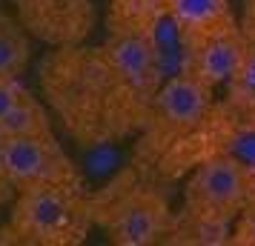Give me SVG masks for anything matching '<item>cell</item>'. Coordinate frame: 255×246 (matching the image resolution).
<instances>
[{
  "instance_id": "cell-1",
  "label": "cell",
  "mask_w": 255,
  "mask_h": 246,
  "mask_svg": "<svg viewBox=\"0 0 255 246\" xmlns=\"http://www.w3.org/2000/svg\"><path fill=\"white\" fill-rule=\"evenodd\" d=\"M37 83L46 106L81 146H106L143 132L155 100L129 81L104 43L52 46L37 66Z\"/></svg>"
},
{
  "instance_id": "cell-2",
  "label": "cell",
  "mask_w": 255,
  "mask_h": 246,
  "mask_svg": "<svg viewBox=\"0 0 255 246\" xmlns=\"http://www.w3.org/2000/svg\"><path fill=\"white\" fill-rule=\"evenodd\" d=\"M92 226V192L83 183H37L14 189L6 235L29 246H78Z\"/></svg>"
},
{
  "instance_id": "cell-3",
  "label": "cell",
  "mask_w": 255,
  "mask_h": 246,
  "mask_svg": "<svg viewBox=\"0 0 255 246\" xmlns=\"http://www.w3.org/2000/svg\"><path fill=\"white\" fill-rule=\"evenodd\" d=\"M92 218L118 246H152L172 229V212L138 169H127L104 189L92 192Z\"/></svg>"
},
{
  "instance_id": "cell-4",
  "label": "cell",
  "mask_w": 255,
  "mask_h": 246,
  "mask_svg": "<svg viewBox=\"0 0 255 246\" xmlns=\"http://www.w3.org/2000/svg\"><path fill=\"white\" fill-rule=\"evenodd\" d=\"M209 109H212V86L184 69L166 78L152 100L149 120L143 126L146 132L143 152L161 164L169 149H175L178 143H184L189 135L201 129Z\"/></svg>"
},
{
  "instance_id": "cell-5",
  "label": "cell",
  "mask_w": 255,
  "mask_h": 246,
  "mask_svg": "<svg viewBox=\"0 0 255 246\" xmlns=\"http://www.w3.org/2000/svg\"><path fill=\"white\" fill-rule=\"evenodd\" d=\"M253 198V169L232 155H218L204 161L189 177L184 192V215L215 229H230V223Z\"/></svg>"
},
{
  "instance_id": "cell-6",
  "label": "cell",
  "mask_w": 255,
  "mask_h": 246,
  "mask_svg": "<svg viewBox=\"0 0 255 246\" xmlns=\"http://www.w3.org/2000/svg\"><path fill=\"white\" fill-rule=\"evenodd\" d=\"M0 177L12 189L37 183H83L78 166L55 135L0 141Z\"/></svg>"
},
{
  "instance_id": "cell-7",
  "label": "cell",
  "mask_w": 255,
  "mask_h": 246,
  "mask_svg": "<svg viewBox=\"0 0 255 246\" xmlns=\"http://www.w3.org/2000/svg\"><path fill=\"white\" fill-rule=\"evenodd\" d=\"M12 6L26 32L46 46L83 43L95 26L89 0H12Z\"/></svg>"
},
{
  "instance_id": "cell-8",
  "label": "cell",
  "mask_w": 255,
  "mask_h": 246,
  "mask_svg": "<svg viewBox=\"0 0 255 246\" xmlns=\"http://www.w3.org/2000/svg\"><path fill=\"white\" fill-rule=\"evenodd\" d=\"M247 46L250 43L238 35L235 26L201 37V40H192V43H184V72L195 75L198 81L215 89L235 78V72L244 63Z\"/></svg>"
},
{
  "instance_id": "cell-9",
  "label": "cell",
  "mask_w": 255,
  "mask_h": 246,
  "mask_svg": "<svg viewBox=\"0 0 255 246\" xmlns=\"http://www.w3.org/2000/svg\"><path fill=\"white\" fill-rule=\"evenodd\" d=\"M161 3L166 23L175 29L181 46L235 26L230 0H161Z\"/></svg>"
},
{
  "instance_id": "cell-10",
  "label": "cell",
  "mask_w": 255,
  "mask_h": 246,
  "mask_svg": "<svg viewBox=\"0 0 255 246\" xmlns=\"http://www.w3.org/2000/svg\"><path fill=\"white\" fill-rule=\"evenodd\" d=\"M37 135H55V129H52L49 109L26 89L17 97V103L0 117V141H9V138H37Z\"/></svg>"
},
{
  "instance_id": "cell-11",
  "label": "cell",
  "mask_w": 255,
  "mask_h": 246,
  "mask_svg": "<svg viewBox=\"0 0 255 246\" xmlns=\"http://www.w3.org/2000/svg\"><path fill=\"white\" fill-rule=\"evenodd\" d=\"M29 32L12 14L0 12V78H20L29 66Z\"/></svg>"
},
{
  "instance_id": "cell-12",
  "label": "cell",
  "mask_w": 255,
  "mask_h": 246,
  "mask_svg": "<svg viewBox=\"0 0 255 246\" xmlns=\"http://www.w3.org/2000/svg\"><path fill=\"white\" fill-rule=\"evenodd\" d=\"M230 100L247 120H255V43L247 46L241 69L230 81Z\"/></svg>"
},
{
  "instance_id": "cell-13",
  "label": "cell",
  "mask_w": 255,
  "mask_h": 246,
  "mask_svg": "<svg viewBox=\"0 0 255 246\" xmlns=\"http://www.w3.org/2000/svg\"><path fill=\"white\" fill-rule=\"evenodd\" d=\"M232 244L238 246H255V198L244 206V212L235 218V229L230 235Z\"/></svg>"
},
{
  "instance_id": "cell-14",
  "label": "cell",
  "mask_w": 255,
  "mask_h": 246,
  "mask_svg": "<svg viewBox=\"0 0 255 246\" xmlns=\"http://www.w3.org/2000/svg\"><path fill=\"white\" fill-rule=\"evenodd\" d=\"M23 92H26V86L20 83V78H0V117L17 103V97Z\"/></svg>"
},
{
  "instance_id": "cell-15",
  "label": "cell",
  "mask_w": 255,
  "mask_h": 246,
  "mask_svg": "<svg viewBox=\"0 0 255 246\" xmlns=\"http://www.w3.org/2000/svg\"><path fill=\"white\" fill-rule=\"evenodd\" d=\"M14 195V189L9 186V183H6V180H3V177H0V206H3V203H6V200L12 198Z\"/></svg>"
},
{
  "instance_id": "cell-16",
  "label": "cell",
  "mask_w": 255,
  "mask_h": 246,
  "mask_svg": "<svg viewBox=\"0 0 255 246\" xmlns=\"http://www.w3.org/2000/svg\"><path fill=\"white\" fill-rule=\"evenodd\" d=\"M0 12H3V9H0Z\"/></svg>"
}]
</instances>
